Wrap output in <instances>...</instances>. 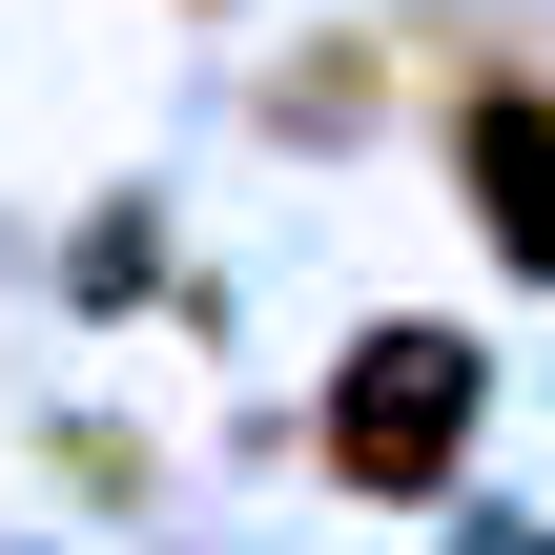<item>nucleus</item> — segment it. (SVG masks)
Wrapping results in <instances>:
<instances>
[{
    "mask_svg": "<svg viewBox=\"0 0 555 555\" xmlns=\"http://www.w3.org/2000/svg\"><path fill=\"white\" fill-rule=\"evenodd\" d=\"M453 433H474V350H453V330H391V350L330 391V453H350V474H391V494H412V474H453Z\"/></svg>",
    "mask_w": 555,
    "mask_h": 555,
    "instance_id": "nucleus-1",
    "label": "nucleus"
},
{
    "mask_svg": "<svg viewBox=\"0 0 555 555\" xmlns=\"http://www.w3.org/2000/svg\"><path fill=\"white\" fill-rule=\"evenodd\" d=\"M474 206H494L515 268H555V124H535V82H474Z\"/></svg>",
    "mask_w": 555,
    "mask_h": 555,
    "instance_id": "nucleus-2",
    "label": "nucleus"
}]
</instances>
